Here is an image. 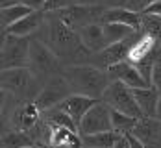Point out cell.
Segmentation results:
<instances>
[{"mask_svg":"<svg viewBox=\"0 0 161 148\" xmlns=\"http://www.w3.org/2000/svg\"><path fill=\"white\" fill-rule=\"evenodd\" d=\"M33 37L41 39L45 45H48L52 52L61 59V63L83 59L91 54L83 47L78 32L72 30L70 26H67L56 13H47L45 24Z\"/></svg>","mask_w":161,"mask_h":148,"instance_id":"cell-1","label":"cell"},{"mask_svg":"<svg viewBox=\"0 0 161 148\" xmlns=\"http://www.w3.org/2000/svg\"><path fill=\"white\" fill-rule=\"evenodd\" d=\"M63 76L67 78L72 93L97 100L102 98L106 87L111 83L108 70L93 63H70L63 69Z\"/></svg>","mask_w":161,"mask_h":148,"instance_id":"cell-2","label":"cell"},{"mask_svg":"<svg viewBox=\"0 0 161 148\" xmlns=\"http://www.w3.org/2000/svg\"><path fill=\"white\" fill-rule=\"evenodd\" d=\"M0 83H2V91L11 95L17 102H33L43 87V82L28 67L2 70Z\"/></svg>","mask_w":161,"mask_h":148,"instance_id":"cell-3","label":"cell"},{"mask_svg":"<svg viewBox=\"0 0 161 148\" xmlns=\"http://www.w3.org/2000/svg\"><path fill=\"white\" fill-rule=\"evenodd\" d=\"M28 69L45 83L48 78L56 74H63V63L61 59L52 52L48 45H45L41 39L32 37L30 43V58H28Z\"/></svg>","mask_w":161,"mask_h":148,"instance_id":"cell-4","label":"cell"},{"mask_svg":"<svg viewBox=\"0 0 161 148\" xmlns=\"http://www.w3.org/2000/svg\"><path fill=\"white\" fill-rule=\"evenodd\" d=\"M100 100L104 104H108L115 111L126 113L133 118H143V111H141L137 100L133 96V89L128 87L126 83L119 82V80H111V83L106 87Z\"/></svg>","mask_w":161,"mask_h":148,"instance_id":"cell-5","label":"cell"},{"mask_svg":"<svg viewBox=\"0 0 161 148\" xmlns=\"http://www.w3.org/2000/svg\"><path fill=\"white\" fill-rule=\"evenodd\" d=\"M32 37H20L13 33H4L2 37V70L28 67Z\"/></svg>","mask_w":161,"mask_h":148,"instance_id":"cell-6","label":"cell"},{"mask_svg":"<svg viewBox=\"0 0 161 148\" xmlns=\"http://www.w3.org/2000/svg\"><path fill=\"white\" fill-rule=\"evenodd\" d=\"M72 95V89L67 82L63 74H56L48 78L47 82L43 83L39 95L35 96V106L41 109V111H48L52 107H58L63 100H67Z\"/></svg>","mask_w":161,"mask_h":148,"instance_id":"cell-7","label":"cell"},{"mask_svg":"<svg viewBox=\"0 0 161 148\" xmlns=\"http://www.w3.org/2000/svg\"><path fill=\"white\" fill-rule=\"evenodd\" d=\"M106 6H87V4H72L61 11H54L72 30H80L87 24H102V15L106 13Z\"/></svg>","mask_w":161,"mask_h":148,"instance_id":"cell-8","label":"cell"},{"mask_svg":"<svg viewBox=\"0 0 161 148\" xmlns=\"http://www.w3.org/2000/svg\"><path fill=\"white\" fill-rule=\"evenodd\" d=\"M80 135H91V133H100V132H111L113 122H111V107L108 104H104L102 100H98L97 104L83 115V118L78 124Z\"/></svg>","mask_w":161,"mask_h":148,"instance_id":"cell-9","label":"cell"},{"mask_svg":"<svg viewBox=\"0 0 161 148\" xmlns=\"http://www.w3.org/2000/svg\"><path fill=\"white\" fill-rule=\"evenodd\" d=\"M141 35V32H135L131 37H128L126 41H120V43H115V45H109L102 52L95 54V63L93 65L100 67V69H109L111 65H117L120 61H126L128 59L130 48L133 47V43L137 41V37Z\"/></svg>","mask_w":161,"mask_h":148,"instance_id":"cell-10","label":"cell"},{"mask_svg":"<svg viewBox=\"0 0 161 148\" xmlns=\"http://www.w3.org/2000/svg\"><path fill=\"white\" fill-rule=\"evenodd\" d=\"M41 115H43V111L35 106V102H20L11 109L9 128L20 130V132H30L41 120Z\"/></svg>","mask_w":161,"mask_h":148,"instance_id":"cell-11","label":"cell"},{"mask_svg":"<svg viewBox=\"0 0 161 148\" xmlns=\"http://www.w3.org/2000/svg\"><path fill=\"white\" fill-rule=\"evenodd\" d=\"M131 133L145 145V148H161V120L143 117L137 120Z\"/></svg>","mask_w":161,"mask_h":148,"instance_id":"cell-12","label":"cell"},{"mask_svg":"<svg viewBox=\"0 0 161 148\" xmlns=\"http://www.w3.org/2000/svg\"><path fill=\"white\" fill-rule=\"evenodd\" d=\"M108 74L111 80H119V82L126 83L131 89H143V87H148V83L145 82V78L141 76V72L137 70V67L133 63H130L128 59L126 61H120L117 65H111L108 69Z\"/></svg>","mask_w":161,"mask_h":148,"instance_id":"cell-13","label":"cell"},{"mask_svg":"<svg viewBox=\"0 0 161 148\" xmlns=\"http://www.w3.org/2000/svg\"><path fill=\"white\" fill-rule=\"evenodd\" d=\"M156 48H158V39H154L152 35H146L141 32V35L137 37V41L133 43V47L130 48L128 61L137 65V63H145V61H152L156 63L152 58L156 56Z\"/></svg>","mask_w":161,"mask_h":148,"instance_id":"cell-14","label":"cell"},{"mask_svg":"<svg viewBox=\"0 0 161 148\" xmlns=\"http://www.w3.org/2000/svg\"><path fill=\"white\" fill-rule=\"evenodd\" d=\"M45 20H47V11H32L30 15L22 17L15 24L6 28L4 33H13V35H20V37H33L41 30Z\"/></svg>","mask_w":161,"mask_h":148,"instance_id":"cell-15","label":"cell"},{"mask_svg":"<svg viewBox=\"0 0 161 148\" xmlns=\"http://www.w3.org/2000/svg\"><path fill=\"white\" fill-rule=\"evenodd\" d=\"M97 98H91V96H85V95H78V93H72L67 100H63L58 107H61L65 113L72 117L76 120V124H80V120L83 118V115L97 104ZM80 130V128H78Z\"/></svg>","mask_w":161,"mask_h":148,"instance_id":"cell-16","label":"cell"},{"mask_svg":"<svg viewBox=\"0 0 161 148\" xmlns=\"http://www.w3.org/2000/svg\"><path fill=\"white\" fill-rule=\"evenodd\" d=\"M78 35H80L83 47L89 50L91 54H98L106 48V37H104V28L100 22H95V24H87L80 30H76Z\"/></svg>","mask_w":161,"mask_h":148,"instance_id":"cell-17","label":"cell"},{"mask_svg":"<svg viewBox=\"0 0 161 148\" xmlns=\"http://www.w3.org/2000/svg\"><path fill=\"white\" fill-rule=\"evenodd\" d=\"M133 96L137 100L143 117H152L156 118L158 111V100H159V91L152 85V87H143V89H133Z\"/></svg>","mask_w":161,"mask_h":148,"instance_id":"cell-18","label":"cell"},{"mask_svg":"<svg viewBox=\"0 0 161 148\" xmlns=\"http://www.w3.org/2000/svg\"><path fill=\"white\" fill-rule=\"evenodd\" d=\"M104 22H117V24H126L133 30H141V15L130 11L128 8H111L106 9L102 15V24Z\"/></svg>","mask_w":161,"mask_h":148,"instance_id":"cell-19","label":"cell"},{"mask_svg":"<svg viewBox=\"0 0 161 148\" xmlns=\"http://www.w3.org/2000/svg\"><path fill=\"white\" fill-rule=\"evenodd\" d=\"M122 139V133L115 132H100V133H91V135H83V146L85 148H115L117 143Z\"/></svg>","mask_w":161,"mask_h":148,"instance_id":"cell-20","label":"cell"},{"mask_svg":"<svg viewBox=\"0 0 161 148\" xmlns=\"http://www.w3.org/2000/svg\"><path fill=\"white\" fill-rule=\"evenodd\" d=\"M102 28H104V37H106V45L108 47L115 45V43H120V41H126L135 32H139V30H133L131 26L117 24V22H104Z\"/></svg>","mask_w":161,"mask_h":148,"instance_id":"cell-21","label":"cell"},{"mask_svg":"<svg viewBox=\"0 0 161 148\" xmlns=\"http://www.w3.org/2000/svg\"><path fill=\"white\" fill-rule=\"evenodd\" d=\"M43 118L48 120L52 126L67 128V130H70V132H74V133H80L76 120L69 115V113H65L61 107H52V109H48V111H43Z\"/></svg>","mask_w":161,"mask_h":148,"instance_id":"cell-22","label":"cell"},{"mask_svg":"<svg viewBox=\"0 0 161 148\" xmlns=\"http://www.w3.org/2000/svg\"><path fill=\"white\" fill-rule=\"evenodd\" d=\"M33 9L32 8H28L26 4H22V2H19V4H13V6H6V8H2V11H0V22H2V28L6 30V28H9L11 24H15L17 20H20L22 17L30 15Z\"/></svg>","mask_w":161,"mask_h":148,"instance_id":"cell-23","label":"cell"},{"mask_svg":"<svg viewBox=\"0 0 161 148\" xmlns=\"http://www.w3.org/2000/svg\"><path fill=\"white\" fill-rule=\"evenodd\" d=\"M33 145L32 137L28 132H20V130H4L2 133V148H24Z\"/></svg>","mask_w":161,"mask_h":148,"instance_id":"cell-24","label":"cell"},{"mask_svg":"<svg viewBox=\"0 0 161 148\" xmlns=\"http://www.w3.org/2000/svg\"><path fill=\"white\" fill-rule=\"evenodd\" d=\"M139 118H133V117L126 115V113H120V111H115L111 109V122H113V130L119 133H128L133 130V126L137 124Z\"/></svg>","mask_w":161,"mask_h":148,"instance_id":"cell-25","label":"cell"},{"mask_svg":"<svg viewBox=\"0 0 161 148\" xmlns=\"http://www.w3.org/2000/svg\"><path fill=\"white\" fill-rule=\"evenodd\" d=\"M139 32L152 35L154 39H161V17L158 15H141V30Z\"/></svg>","mask_w":161,"mask_h":148,"instance_id":"cell-26","label":"cell"},{"mask_svg":"<svg viewBox=\"0 0 161 148\" xmlns=\"http://www.w3.org/2000/svg\"><path fill=\"white\" fill-rule=\"evenodd\" d=\"M72 4H78V0H47V6H45V11L47 13H54V11H61L65 8L72 6Z\"/></svg>","mask_w":161,"mask_h":148,"instance_id":"cell-27","label":"cell"},{"mask_svg":"<svg viewBox=\"0 0 161 148\" xmlns=\"http://www.w3.org/2000/svg\"><path fill=\"white\" fill-rule=\"evenodd\" d=\"M154 2H156V0H130L126 8H128L130 11H133V13H139V15H141V13H145L146 8H148V6H152Z\"/></svg>","mask_w":161,"mask_h":148,"instance_id":"cell-28","label":"cell"},{"mask_svg":"<svg viewBox=\"0 0 161 148\" xmlns=\"http://www.w3.org/2000/svg\"><path fill=\"white\" fill-rule=\"evenodd\" d=\"M152 85L161 91V61L154 63V70H152Z\"/></svg>","mask_w":161,"mask_h":148,"instance_id":"cell-29","label":"cell"},{"mask_svg":"<svg viewBox=\"0 0 161 148\" xmlns=\"http://www.w3.org/2000/svg\"><path fill=\"white\" fill-rule=\"evenodd\" d=\"M22 4H26L28 8H32L33 11H45L47 0H22Z\"/></svg>","mask_w":161,"mask_h":148,"instance_id":"cell-30","label":"cell"},{"mask_svg":"<svg viewBox=\"0 0 161 148\" xmlns=\"http://www.w3.org/2000/svg\"><path fill=\"white\" fill-rule=\"evenodd\" d=\"M141 15H158V17H161V0H156L152 6H148L145 9V13H141Z\"/></svg>","mask_w":161,"mask_h":148,"instance_id":"cell-31","label":"cell"},{"mask_svg":"<svg viewBox=\"0 0 161 148\" xmlns=\"http://www.w3.org/2000/svg\"><path fill=\"white\" fill-rule=\"evenodd\" d=\"M124 137H126V141H128V145H130V148H145V145L133 135L131 132H128V133H124Z\"/></svg>","mask_w":161,"mask_h":148,"instance_id":"cell-32","label":"cell"},{"mask_svg":"<svg viewBox=\"0 0 161 148\" xmlns=\"http://www.w3.org/2000/svg\"><path fill=\"white\" fill-rule=\"evenodd\" d=\"M128 2L130 0H106L104 6H106L108 9H111V8H126Z\"/></svg>","mask_w":161,"mask_h":148,"instance_id":"cell-33","label":"cell"},{"mask_svg":"<svg viewBox=\"0 0 161 148\" xmlns=\"http://www.w3.org/2000/svg\"><path fill=\"white\" fill-rule=\"evenodd\" d=\"M106 0H78V4H87V6H104Z\"/></svg>","mask_w":161,"mask_h":148,"instance_id":"cell-34","label":"cell"},{"mask_svg":"<svg viewBox=\"0 0 161 148\" xmlns=\"http://www.w3.org/2000/svg\"><path fill=\"white\" fill-rule=\"evenodd\" d=\"M156 118L161 120V91H159V100H158V111H156Z\"/></svg>","mask_w":161,"mask_h":148,"instance_id":"cell-35","label":"cell"},{"mask_svg":"<svg viewBox=\"0 0 161 148\" xmlns=\"http://www.w3.org/2000/svg\"><path fill=\"white\" fill-rule=\"evenodd\" d=\"M24 148H43V146H39V145H30V146H24Z\"/></svg>","mask_w":161,"mask_h":148,"instance_id":"cell-36","label":"cell"},{"mask_svg":"<svg viewBox=\"0 0 161 148\" xmlns=\"http://www.w3.org/2000/svg\"><path fill=\"white\" fill-rule=\"evenodd\" d=\"M52 148H69V146H52Z\"/></svg>","mask_w":161,"mask_h":148,"instance_id":"cell-37","label":"cell"},{"mask_svg":"<svg viewBox=\"0 0 161 148\" xmlns=\"http://www.w3.org/2000/svg\"><path fill=\"white\" fill-rule=\"evenodd\" d=\"M19 2H22V0H19Z\"/></svg>","mask_w":161,"mask_h":148,"instance_id":"cell-38","label":"cell"},{"mask_svg":"<svg viewBox=\"0 0 161 148\" xmlns=\"http://www.w3.org/2000/svg\"><path fill=\"white\" fill-rule=\"evenodd\" d=\"M83 148H85V146H83Z\"/></svg>","mask_w":161,"mask_h":148,"instance_id":"cell-39","label":"cell"}]
</instances>
